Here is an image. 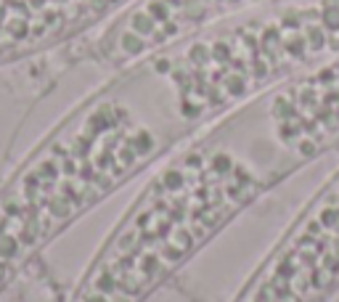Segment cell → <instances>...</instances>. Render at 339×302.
I'll list each match as a JSON object with an SVG mask.
<instances>
[{
	"label": "cell",
	"mask_w": 339,
	"mask_h": 302,
	"mask_svg": "<svg viewBox=\"0 0 339 302\" xmlns=\"http://www.w3.org/2000/svg\"><path fill=\"white\" fill-rule=\"evenodd\" d=\"M263 3L268 0H138L90 37L88 58L117 72L188 32Z\"/></svg>",
	"instance_id": "cell-4"
},
{
	"label": "cell",
	"mask_w": 339,
	"mask_h": 302,
	"mask_svg": "<svg viewBox=\"0 0 339 302\" xmlns=\"http://www.w3.org/2000/svg\"><path fill=\"white\" fill-rule=\"evenodd\" d=\"M339 149V56L225 114L170 154L69 302H146L254 201Z\"/></svg>",
	"instance_id": "cell-2"
},
{
	"label": "cell",
	"mask_w": 339,
	"mask_h": 302,
	"mask_svg": "<svg viewBox=\"0 0 339 302\" xmlns=\"http://www.w3.org/2000/svg\"><path fill=\"white\" fill-rule=\"evenodd\" d=\"M339 289V170L318 188L233 302H326Z\"/></svg>",
	"instance_id": "cell-3"
},
{
	"label": "cell",
	"mask_w": 339,
	"mask_h": 302,
	"mask_svg": "<svg viewBox=\"0 0 339 302\" xmlns=\"http://www.w3.org/2000/svg\"><path fill=\"white\" fill-rule=\"evenodd\" d=\"M138 0H0V69L74 48Z\"/></svg>",
	"instance_id": "cell-5"
},
{
	"label": "cell",
	"mask_w": 339,
	"mask_h": 302,
	"mask_svg": "<svg viewBox=\"0 0 339 302\" xmlns=\"http://www.w3.org/2000/svg\"><path fill=\"white\" fill-rule=\"evenodd\" d=\"M334 56L339 0H268L117 69L0 186V257L27 265L135 175Z\"/></svg>",
	"instance_id": "cell-1"
}]
</instances>
